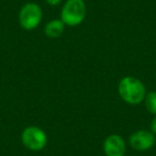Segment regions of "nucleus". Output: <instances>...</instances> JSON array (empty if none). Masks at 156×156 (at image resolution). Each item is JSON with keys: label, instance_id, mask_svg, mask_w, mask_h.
<instances>
[{"label": "nucleus", "instance_id": "nucleus-1", "mask_svg": "<svg viewBox=\"0 0 156 156\" xmlns=\"http://www.w3.org/2000/svg\"><path fill=\"white\" fill-rule=\"evenodd\" d=\"M120 98L129 105H138L144 101L147 90L141 80L133 76H125L118 85Z\"/></svg>", "mask_w": 156, "mask_h": 156}, {"label": "nucleus", "instance_id": "nucleus-2", "mask_svg": "<svg viewBox=\"0 0 156 156\" xmlns=\"http://www.w3.org/2000/svg\"><path fill=\"white\" fill-rule=\"evenodd\" d=\"M87 15V7L83 0H66L61 10V20L65 26L80 25Z\"/></svg>", "mask_w": 156, "mask_h": 156}, {"label": "nucleus", "instance_id": "nucleus-3", "mask_svg": "<svg viewBox=\"0 0 156 156\" xmlns=\"http://www.w3.org/2000/svg\"><path fill=\"white\" fill-rule=\"evenodd\" d=\"M43 11L34 2H28L22 7L18 14V23L24 30L30 31L35 29L42 22Z\"/></svg>", "mask_w": 156, "mask_h": 156}, {"label": "nucleus", "instance_id": "nucleus-4", "mask_svg": "<svg viewBox=\"0 0 156 156\" xmlns=\"http://www.w3.org/2000/svg\"><path fill=\"white\" fill-rule=\"evenodd\" d=\"M22 142L30 151H41L47 144V136L42 128L37 126H28L22 133Z\"/></svg>", "mask_w": 156, "mask_h": 156}, {"label": "nucleus", "instance_id": "nucleus-5", "mask_svg": "<svg viewBox=\"0 0 156 156\" xmlns=\"http://www.w3.org/2000/svg\"><path fill=\"white\" fill-rule=\"evenodd\" d=\"M129 144L136 151H147L155 144V135L151 130H137L130 135Z\"/></svg>", "mask_w": 156, "mask_h": 156}, {"label": "nucleus", "instance_id": "nucleus-6", "mask_svg": "<svg viewBox=\"0 0 156 156\" xmlns=\"http://www.w3.org/2000/svg\"><path fill=\"white\" fill-rule=\"evenodd\" d=\"M103 150L106 156H124L126 151L125 141L119 135H109L104 140Z\"/></svg>", "mask_w": 156, "mask_h": 156}, {"label": "nucleus", "instance_id": "nucleus-7", "mask_svg": "<svg viewBox=\"0 0 156 156\" xmlns=\"http://www.w3.org/2000/svg\"><path fill=\"white\" fill-rule=\"evenodd\" d=\"M65 29L64 23L61 20H52L48 22L45 26V34L49 39H58L63 34Z\"/></svg>", "mask_w": 156, "mask_h": 156}, {"label": "nucleus", "instance_id": "nucleus-8", "mask_svg": "<svg viewBox=\"0 0 156 156\" xmlns=\"http://www.w3.org/2000/svg\"><path fill=\"white\" fill-rule=\"evenodd\" d=\"M143 102H144V106L147 108V110L151 115H156V92L152 91L147 93Z\"/></svg>", "mask_w": 156, "mask_h": 156}, {"label": "nucleus", "instance_id": "nucleus-9", "mask_svg": "<svg viewBox=\"0 0 156 156\" xmlns=\"http://www.w3.org/2000/svg\"><path fill=\"white\" fill-rule=\"evenodd\" d=\"M150 129L154 135H156V115L152 119L151 124H150Z\"/></svg>", "mask_w": 156, "mask_h": 156}, {"label": "nucleus", "instance_id": "nucleus-10", "mask_svg": "<svg viewBox=\"0 0 156 156\" xmlns=\"http://www.w3.org/2000/svg\"><path fill=\"white\" fill-rule=\"evenodd\" d=\"M46 3H48L49 5H52V7H55V5H60V2L62 1V0H45Z\"/></svg>", "mask_w": 156, "mask_h": 156}, {"label": "nucleus", "instance_id": "nucleus-11", "mask_svg": "<svg viewBox=\"0 0 156 156\" xmlns=\"http://www.w3.org/2000/svg\"><path fill=\"white\" fill-rule=\"evenodd\" d=\"M124 156H126V155H124Z\"/></svg>", "mask_w": 156, "mask_h": 156}]
</instances>
